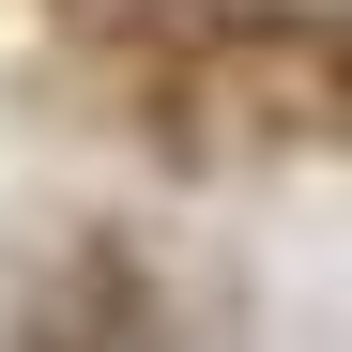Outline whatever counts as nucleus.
<instances>
[{
    "label": "nucleus",
    "mask_w": 352,
    "mask_h": 352,
    "mask_svg": "<svg viewBox=\"0 0 352 352\" xmlns=\"http://www.w3.org/2000/svg\"><path fill=\"white\" fill-rule=\"evenodd\" d=\"M230 62H245V92L276 107V123H307V138H352V31H245Z\"/></svg>",
    "instance_id": "1"
}]
</instances>
